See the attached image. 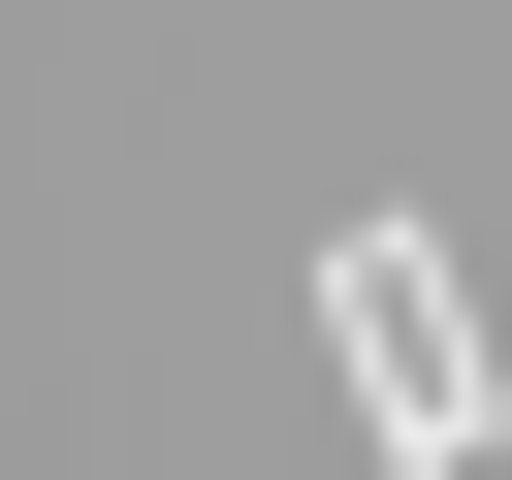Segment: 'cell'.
I'll return each instance as SVG.
<instances>
[{
  "mask_svg": "<svg viewBox=\"0 0 512 480\" xmlns=\"http://www.w3.org/2000/svg\"><path fill=\"white\" fill-rule=\"evenodd\" d=\"M320 320H352L384 480H480V320H448V256H416V224H352V256H320Z\"/></svg>",
  "mask_w": 512,
  "mask_h": 480,
  "instance_id": "1",
  "label": "cell"
}]
</instances>
